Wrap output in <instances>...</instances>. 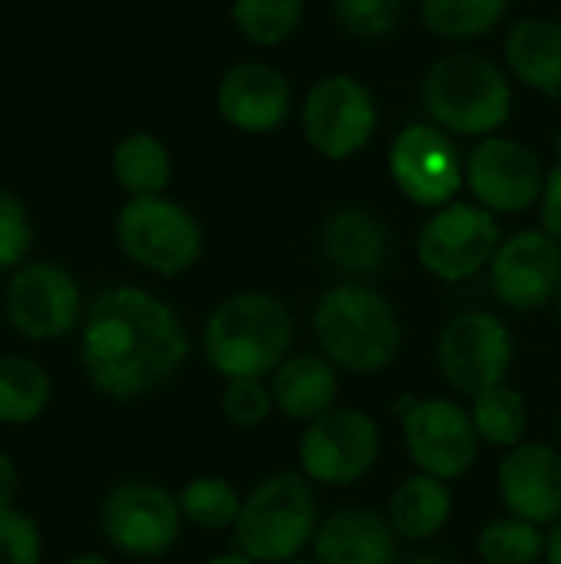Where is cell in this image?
<instances>
[{
    "label": "cell",
    "instance_id": "10",
    "mask_svg": "<svg viewBox=\"0 0 561 564\" xmlns=\"http://www.w3.org/2000/svg\"><path fill=\"white\" fill-rule=\"evenodd\" d=\"M380 456L377 420L364 410L334 406L308 430L298 443L301 473L321 486H354L360 482Z\"/></svg>",
    "mask_w": 561,
    "mask_h": 564
},
{
    "label": "cell",
    "instance_id": "32",
    "mask_svg": "<svg viewBox=\"0 0 561 564\" xmlns=\"http://www.w3.org/2000/svg\"><path fill=\"white\" fill-rule=\"evenodd\" d=\"M271 410H274V397L265 380H228L222 397V413L231 426L255 430L271 416Z\"/></svg>",
    "mask_w": 561,
    "mask_h": 564
},
{
    "label": "cell",
    "instance_id": "13",
    "mask_svg": "<svg viewBox=\"0 0 561 564\" xmlns=\"http://www.w3.org/2000/svg\"><path fill=\"white\" fill-rule=\"evenodd\" d=\"M440 370L446 383L466 397L499 387L513 367V334L489 311L456 314L436 344Z\"/></svg>",
    "mask_w": 561,
    "mask_h": 564
},
{
    "label": "cell",
    "instance_id": "36",
    "mask_svg": "<svg viewBox=\"0 0 561 564\" xmlns=\"http://www.w3.org/2000/svg\"><path fill=\"white\" fill-rule=\"evenodd\" d=\"M17 492H20V473H17V463L0 449V512H3V509H13Z\"/></svg>",
    "mask_w": 561,
    "mask_h": 564
},
{
    "label": "cell",
    "instance_id": "6",
    "mask_svg": "<svg viewBox=\"0 0 561 564\" xmlns=\"http://www.w3.org/2000/svg\"><path fill=\"white\" fill-rule=\"evenodd\" d=\"M116 245L122 254L162 278L192 271L205 251L198 218L165 195L129 198L116 215Z\"/></svg>",
    "mask_w": 561,
    "mask_h": 564
},
{
    "label": "cell",
    "instance_id": "42",
    "mask_svg": "<svg viewBox=\"0 0 561 564\" xmlns=\"http://www.w3.org/2000/svg\"><path fill=\"white\" fill-rule=\"evenodd\" d=\"M555 149H559V159H561V132H559V139H555Z\"/></svg>",
    "mask_w": 561,
    "mask_h": 564
},
{
    "label": "cell",
    "instance_id": "5",
    "mask_svg": "<svg viewBox=\"0 0 561 564\" xmlns=\"http://www.w3.org/2000/svg\"><path fill=\"white\" fill-rule=\"evenodd\" d=\"M317 529L321 512L311 479L274 473L248 492L235 522V549L258 564H284L314 542Z\"/></svg>",
    "mask_w": 561,
    "mask_h": 564
},
{
    "label": "cell",
    "instance_id": "24",
    "mask_svg": "<svg viewBox=\"0 0 561 564\" xmlns=\"http://www.w3.org/2000/svg\"><path fill=\"white\" fill-rule=\"evenodd\" d=\"M112 178L129 198L142 195H165L172 182V155L165 142L152 132H129L112 145L109 155Z\"/></svg>",
    "mask_w": 561,
    "mask_h": 564
},
{
    "label": "cell",
    "instance_id": "8",
    "mask_svg": "<svg viewBox=\"0 0 561 564\" xmlns=\"http://www.w3.org/2000/svg\"><path fill=\"white\" fill-rule=\"evenodd\" d=\"M301 129L308 145L327 162H347L364 152L377 129L374 93L347 73L324 76L311 86L301 106Z\"/></svg>",
    "mask_w": 561,
    "mask_h": 564
},
{
    "label": "cell",
    "instance_id": "29",
    "mask_svg": "<svg viewBox=\"0 0 561 564\" xmlns=\"http://www.w3.org/2000/svg\"><path fill=\"white\" fill-rule=\"evenodd\" d=\"M179 506H182V516L192 525L215 532V529H228V525L235 529L245 499L238 496V489L228 479H222V476H198V479L182 486Z\"/></svg>",
    "mask_w": 561,
    "mask_h": 564
},
{
    "label": "cell",
    "instance_id": "15",
    "mask_svg": "<svg viewBox=\"0 0 561 564\" xmlns=\"http://www.w3.org/2000/svg\"><path fill=\"white\" fill-rule=\"evenodd\" d=\"M466 185L476 205L493 215H519L542 198L546 172L539 155L503 135H486L466 155Z\"/></svg>",
    "mask_w": 561,
    "mask_h": 564
},
{
    "label": "cell",
    "instance_id": "11",
    "mask_svg": "<svg viewBox=\"0 0 561 564\" xmlns=\"http://www.w3.org/2000/svg\"><path fill=\"white\" fill-rule=\"evenodd\" d=\"M390 178L420 208H443L456 202L466 185V162L450 132L433 122H410L390 145Z\"/></svg>",
    "mask_w": 561,
    "mask_h": 564
},
{
    "label": "cell",
    "instance_id": "22",
    "mask_svg": "<svg viewBox=\"0 0 561 564\" xmlns=\"http://www.w3.org/2000/svg\"><path fill=\"white\" fill-rule=\"evenodd\" d=\"M506 66L509 73L542 93H561V23L549 17H526L506 33Z\"/></svg>",
    "mask_w": 561,
    "mask_h": 564
},
{
    "label": "cell",
    "instance_id": "33",
    "mask_svg": "<svg viewBox=\"0 0 561 564\" xmlns=\"http://www.w3.org/2000/svg\"><path fill=\"white\" fill-rule=\"evenodd\" d=\"M334 13L347 33L374 40L397 26L403 0H334Z\"/></svg>",
    "mask_w": 561,
    "mask_h": 564
},
{
    "label": "cell",
    "instance_id": "7",
    "mask_svg": "<svg viewBox=\"0 0 561 564\" xmlns=\"http://www.w3.org/2000/svg\"><path fill=\"white\" fill-rule=\"evenodd\" d=\"M503 245V228L496 215L483 205L450 202L436 208L417 235L420 264L440 281H470L493 264Z\"/></svg>",
    "mask_w": 561,
    "mask_h": 564
},
{
    "label": "cell",
    "instance_id": "43",
    "mask_svg": "<svg viewBox=\"0 0 561 564\" xmlns=\"http://www.w3.org/2000/svg\"><path fill=\"white\" fill-rule=\"evenodd\" d=\"M559 321H561V291H559Z\"/></svg>",
    "mask_w": 561,
    "mask_h": 564
},
{
    "label": "cell",
    "instance_id": "16",
    "mask_svg": "<svg viewBox=\"0 0 561 564\" xmlns=\"http://www.w3.org/2000/svg\"><path fill=\"white\" fill-rule=\"evenodd\" d=\"M489 281L496 297L513 311H539L561 291V245L546 228L509 235L493 264Z\"/></svg>",
    "mask_w": 561,
    "mask_h": 564
},
{
    "label": "cell",
    "instance_id": "30",
    "mask_svg": "<svg viewBox=\"0 0 561 564\" xmlns=\"http://www.w3.org/2000/svg\"><path fill=\"white\" fill-rule=\"evenodd\" d=\"M479 558L486 564H536L546 558V532L519 516L496 519L479 532Z\"/></svg>",
    "mask_w": 561,
    "mask_h": 564
},
{
    "label": "cell",
    "instance_id": "17",
    "mask_svg": "<svg viewBox=\"0 0 561 564\" xmlns=\"http://www.w3.org/2000/svg\"><path fill=\"white\" fill-rule=\"evenodd\" d=\"M218 116L245 132V135H268L278 132L291 116V83L271 63H235L215 89Z\"/></svg>",
    "mask_w": 561,
    "mask_h": 564
},
{
    "label": "cell",
    "instance_id": "4",
    "mask_svg": "<svg viewBox=\"0 0 561 564\" xmlns=\"http://www.w3.org/2000/svg\"><path fill=\"white\" fill-rule=\"evenodd\" d=\"M423 106L450 135H496L513 112V86L499 63L483 53H450L423 79Z\"/></svg>",
    "mask_w": 561,
    "mask_h": 564
},
{
    "label": "cell",
    "instance_id": "27",
    "mask_svg": "<svg viewBox=\"0 0 561 564\" xmlns=\"http://www.w3.org/2000/svg\"><path fill=\"white\" fill-rule=\"evenodd\" d=\"M509 0H420L427 30L446 40H476L496 30Z\"/></svg>",
    "mask_w": 561,
    "mask_h": 564
},
{
    "label": "cell",
    "instance_id": "28",
    "mask_svg": "<svg viewBox=\"0 0 561 564\" xmlns=\"http://www.w3.org/2000/svg\"><path fill=\"white\" fill-rule=\"evenodd\" d=\"M304 17V0H231L235 30L255 46L284 43Z\"/></svg>",
    "mask_w": 561,
    "mask_h": 564
},
{
    "label": "cell",
    "instance_id": "21",
    "mask_svg": "<svg viewBox=\"0 0 561 564\" xmlns=\"http://www.w3.org/2000/svg\"><path fill=\"white\" fill-rule=\"evenodd\" d=\"M274 410L294 423H314L337 403V367L324 354H291L271 373Z\"/></svg>",
    "mask_w": 561,
    "mask_h": 564
},
{
    "label": "cell",
    "instance_id": "31",
    "mask_svg": "<svg viewBox=\"0 0 561 564\" xmlns=\"http://www.w3.org/2000/svg\"><path fill=\"white\" fill-rule=\"evenodd\" d=\"M30 245H33V221L26 205L13 192L0 188V274L17 271Z\"/></svg>",
    "mask_w": 561,
    "mask_h": 564
},
{
    "label": "cell",
    "instance_id": "1",
    "mask_svg": "<svg viewBox=\"0 0 561 564\" xmlns=\"http://www.w3.org/2000/svg\"><path fill=\"white\" fill-rule=\"evenodd\" d=\"M188 350L192 340L179 314L142 288H106L83 311L79 367L112 400H136L165 387Z\"/></svg>",
    "mask_w": 561,
    "mask_h": 564
},
{
    "label": "cell",
    "instance_id": "14",
    "mask_svg": "<svg viewBox=\"0 0 561 564\" xmlns=\"http://www.w3.org/2000/svg\"><path fill=\"white\" fill-rule=\"evenodd\" d=\"M403 440L417 469L443 482L466 476L479 456V433L470 410L446 397L413 400L403 413Z\"/></svg>",
    "mask_w": 561,
    "mask_h": 564
},
{
    "label": "cell",
    "instance_id": "19",
    "mask_svg": "<svg viewBox=\"0 0 561 564\" xmlns=\"http://www.w3.org/2000/svg\"><path fill=\"white\" fill-rule=\"evenodd\" d=\"M397 529L374 509H341L314 535L317 564H397Z\"/></svg>",
    "mask_w": 561,
    "mask_h": 564
},
{
    "label": "cell",
    "instance_id": "44",
    "mask_svg": "<svg viewBox=\"0 0 561 564\" xmlns=\"http://www.w3.org/2000/svg\"><path fill=\"white\" fill-rule=\"evenodd\" d=\"M559 436H561V426H559Z\"/></svg>",
    "mask_w": 561,
    "mask_h": 564
},
{
    "label": "cell",
    "instance_id": "35",
    "mask_svg": "<svg viewBox=\"0 0 561 564\" xmlns=\"http://www.w3.org/2000/svg\"><path fill=\"white\" fill-rule=\"evenodd\" d=\"M542 228L561 245V159L559 165L546 175V188H542Z\"/></svg>",
    "mask_w": 561,
    "mask_h": 564
},
{
    "label": "cell",
    "instance_id": "23",
    "mask_svg": "<svg viewBox=\"0 0 561 564\" xmlns=\"http://www.w3.org/2000/svg\"><path fill=\"white\" fill-rule=\"evenodd\" d=\"M450 516H453L450 482L427 476V473L410 476L390 499V522H393L397 535L410 539V542H423V539L443 532Z\"/></svg>",
    "mask_w": 561,
    "mask_h": 564
},
{
    "label": "cell",
    "instance_id": "3",
    "mask_svg": "<svg viewBox=\"0 0 561 564\" xmlns=\"http://www.w3.org/2000/svg\"><path fill=\"white\" fill-rule=\"evenodd\" d=\"M321 354L350 373L387 370L403 344L397 307L374 288L347 281L324 291L311 317Z\"/></svg>",
    "mask_w": 561,
    "mask_h": 564
},
{
    "label": "cell",
    "instance_id": "41",
    "mask_svg": "<svg viewBox=\"0 0 561 564\" xmlns=\"http://www.w3.org/2000/svg\"><path fill=\"white\" fill-rule=\"evenodd\" d=\"M284 564H317V562H304V558H291V562H284Z\"/></svg>",
    "mask_w": 561,
    "mask_h": 564
},
{
    "label": "cell",
    "instance_id": "12",
    "mask_svg": "<svg viewBox=\"0 0 561 564\" xmlns=\"http://www.w3.org/2000/svg\"><path fill=\"white\" fill-rule=\"evenodd\" d=\"M3 311L20 337L60 340L83 324V294L69 268L56 261H30L13 271Z\"/></svg>",
    "mask_w": 561,
    "mask_h": 564
},
{
    "label": "cell",
    "instance_id": "34",
    "mask_svg": "<svg viewBox=\"0 0 561 564\" xmlns=\"http://www.w3.org/2000/svg\"><path fill=\"white\" fill-rule=\"evenodd\" d=\"M43 535L33 516L13 509L0 512V564H40Z\"/></svg>",
    "mask_w": 561,
    "mask_h": 564
},
{
    "label": "cell",
    "instance_id": "20",
    "mask_svg": "<svg viewBox=\"0 0 561 564\" xmlns=\"http://www.w3.org/2000/svg\"><path fill=\"white\" fill-rule=\"evenodd\" d=\"M321 251L347 278L377 274L390 254V231L387 225L370 215L367 208H337L321 231Z\"/></svg>",
    "mask_w": 561,
    "mask_h": 564
},
{
    "label": "cell",
    "instance_id": "40",
    "mask_svg": "<svg viewBox=\"0 0 561 564\" xmlns=\"http://www.w3.org/2000/svg\"><path fill=\"white\" fill-rule=\"evenodd\" d=\"M410 564H456L453 558H443V555H420V558H413Z\"/></svg>",
    "mask_w": 561,
    "mask_h": 564
},
{
    "label": "cell",
    "instance_id": "25",
    "mask_svg": "<svg viewBox=\"0 0 561 564\" xmlns=\"http://www.w3.org/2000/svg\"><path fill=\"white\" fill-rule=\"evenodd\" d=\"M50 373L20 354H0V426H26L50 406Z\"/></svg>",
    "mask_w": 561,
    "mask_h": 564
},
{
    "label": "cell",
    "instance_id": "2",
    "mask_svg": "<svg viewBox=\"0 0 561 564\" xmlns=\"http://www.w3.org/2000/svg\"><path fill=\"white\" fill-rule=\"evenodd\" d=\"M294 344V317L288 304L265 291L225 297L205 321L202 350L225 380H265L274 373Z\"/></svg>",
    "mask_w": 561,
    "mask_h": 564
},
{
    "label": "cell",
    "instance_id": "26",
    "mask_svg": "<svg viewBox=\"0 0 561 564\" xmlns=\"http://www.w3.org/2000/svg\"><path fill=\"white\" fill-rule=\"evenodd\" d=\"M470 416L476 423L479 440L489 446L516 449V446H522V440L529 433V403L519 390H513L506 383L476 393Z\"/></svg>",
    "mask_w": 561,
    "mask_h": 564
},
{
    "label": "cell",
    "instance_id": "38",
    "mask_svg": "<svg viewBox=\"0 0 561 564\" xmlns=\"http://www.w3.org/2000/svg\"><path fill=\"white\" fill-rule=\"evenodd\" d=\"M205 564H258V562H255V558H248L245 552H238V549H235V552H222V555L208 558Z\"/></svg>",
    "mask_w": 561,
    "mask_h": 564
},
{
    "label": "cell",
    "instance_id": "9",
    "mask_svg": "<svg viewBox=\"0 0 561 564\" xmlns=\"http://www.w3.org/2000/svg\"><path fill=\"white\" fill-rule=\"evenodd\" d=\"M182 506L169 489L129 479L109 489L99 509V529L106 542L129 558H159L182 535Z\"/></svg>",
    "mask_w": 561,
    "mask_h": 564
},
{
    "label": "cell",
    "instance_id": "39",
    "mask_svg": "<svg viewBox=\"0 0 561 564\" xmlns=\"http://www.w3.org/2000/svg\"><path fill=\"white\" fill-rule=\"evenodd\" d=\"M66 564H112L106 555H96V552H83V555H76V558H69Z\"/></svg>",
    "mask_w": 561,
    "mask_h": 564
},
{
    "label": "cell",
    "instance_id": "37",
    "mask_svg": "<svg viewBox=\"0 0 561 564\" xmlns=\"http://www.w3.org/2000/svg\"><path fill=\"white\" fill-rule=\"evenodd\" d=\"M546 562L561 564V519L552 525V532L546 535Z\"/></svg>",
    "mask_w": 561,
    "mask_h": 564
},
{
    "label": "cell",
    "instance_id": "18",
    "mask_svg": "<svg viewBox=\"0 0 561 564\" xmlns=\"http://www.w3.org/2000/svg\"><path fill=\"white\" fill-rule=\"evenodd\" d=\"M499 496L506 509L536 525L561 519V456L546 443H522L499 463Z\"/></svg>",
    "mask_w": 561,
    "mask_h": 564
}]
</instances>
